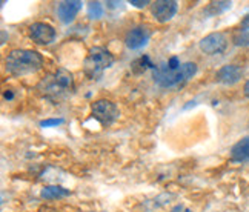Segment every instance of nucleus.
I'll use <instances>...</instances> for the list:
<instances>
[{
    "label": "nucleus",
    "mask_w": 249,
    "mask_h": 212,
    "mask_svg": "<svg viewBox=\"0 0 249 212\" xmlns=\"http://www.w3.org/2000/svg\"><path fill=\"white\" fill-rule=\"evenodd\" d=\"M37 91L43 99L59 103L74 92V75L65 68L46 74L37 85Z\"/></svg>",
    "instance_id": "nucleus-1"
},
{
    "label": "nucleus",
    "mask_w": 249,
    "mask_h": 212,
    "mask_svg": "<svg viewBox=\"0 0 249 212\" xmlns=\"http://www.w3.org/2000/svg\"><path fill=\"white\" fill-rule=\"evenodd\" d=\"M43 55L33 50H13L5 59L6 71L16 77L36 74L43 68Z\"/></svg>",
    "instance_id": "nucleus-2"
},
{
    "label": "nucleus",
    "mask_w": 249,
    "mask_h": 212,
    "mask_svg": "<svg viewBox=\"0 0 249 212\" xmlns=\"http://www.w3.org/2000/svg\"><path fill=\"white\" fill-rule=\"evenodd\" d=\"M196 74H197V65L194 62L181 63L180 68L177 70H171L166 63L152 68V79L161 88H174V86H178L188 82L189 79H193Z\"/></svg>",
    "instance_id": "nucleus-3"
},
{
    "label": "nucleus",
    "mask_w": 249,
    "mask_h": 212,
    "mask_svg": "<svg viewBox=\"0 0 249 212\" xmlns=\"http://www.w3.org/2000/svg\"><path fill=\"white\" fill-rule=\"evenodd\" d=\"M114 65V55L103 46H94L88 51L85 63H83V72L89 80H99L103 72L109 70Z\"/></svg>",
    "instance_id": "nucleus-4"
},
{
    "label": "nucleus",
    "mask_w": 249,
    "mask_h": 212,
    "mask_svg": "<svg viewBox=\"0 0 249 212\" xmlns=\"http://www.w3.org/2000/svg\"><path fill=\"white\" fill-rule=\"evenodd\" d=\"M91 115L92 119L97 120L102 126H109L114 122L119 119V108L117 105L107 100V99H100V100H95L91 106Z\"/></svg>",
    "instance_id": "nucleus-5"
},
{
    "label": "nucleus",
    "mask_w": 249,
    "mask_h": 212,
    "mask_svg": "<svg viewBox=\"0 0 249 212\" xmlns=\"http://www.w3.org/2000/svg\"><path fill=\"white\" fill-rule=\"evenodd\" d=\"M198 48H200V51L208 54V55L222 54L228 48V37L223 33L208 34L198 42Z\"/></svg>",
    "instance_id": "nucleus-6"
},
{
    "label": "nucleus",
    "mask_w": 249,
    "mask_h": 212,
    "mask_svg": "<svg viewBox=\"0 0 249 212\" xmlns=\"http://www.w3.org/2000/svg\"><path fill=\"white\" fill-rule=\"evenodd\" d=\"M55 30L45 22H36L30 26V37L33 38V42L37 45H51L55 40Z\"/></svg>",
    "instance_id": "nucleus-7"
},
{
    "label": "nucleus",
    "mask_w": 249,
    "mask_h": 212,
    "mask_svg": "<svg viewBox=\"0 0 249 212\" xmlns=\"http://www.w3.org/2000/svg\"><path fill=\"white\" fill-rule=\"evenodd\" d=\"M177 9H178V3L176 0H157V2H152L151 5V13L156 20L160 23L169 22L177 14Z\"/></svg>",
    "instance_id": "nucleus-8"
},
{
    "label": "nucleus",
    "mask_w": 249,
    "mask_h": 212,
    "mask_svg": "<svg viewBox=\"0 0 249 212\" xmlns=\"http://www.w3.org/2000/svg\"><path fill=\"white\" fill-rule=\"evenodd\" d=\"M151 33L146 26H134L132 30H129L124 35V45L129 50H140V48L146 46L149 42Z\"/></svg>",
    "instance_id": "nucleus-9"
},
{
    "label": "nucleus",
    "mask_w": 249,
    "mask_h": 212,
    "mask_svg": "<svg viewBox=\"0 0 249 212\" xmlns=\"http://www.w3.org/2000/svg\"><path fill=\"white\" fill-rule=\"evenodd\" d=\"M82 6L83 3L80 0H63V2L57 5V17H59V20L62 23L70 25L80 13Z\"/></svg>",
    "instance_id": "nucleus-10"
},
{
    "label": "nucleus",
    "mask_w": 249,
    "mask_h": 212,
    "mask_svg": "<svg viewBox=\"0 0 249 212\" xmlns=\"http://www.w3.org/2000/svg\"><path fill=\"white\" fill-rule=\"evenodd\" d=\"M242 77L243 70L238 65H225L217 71L215 80L222 85H235L237 82H240Z\"/></svg>",
    "instance_id": "nucleus-11"
},
{
    "label": "nucleus",
    "mask_w": 249,
    "mask_h": 212,
    "mask_svg": "<svg viewBox=\"0 0 249 212\" xmlns=\"http://www.w3.org/2000/svg\"><path fill=\"white\" fill-rule=\"evenodd\" d=\"M232 42L235 46H248L249 45V13L242 18V22L234 30Z\"/></svg>",
    "instance_id": "nucleus-12"
},
{
    "label": "nucleus",
    "mask_w": 249,
    "mask_h": 212,
    "mask_svg": "<svg viewBox=\"0 0 249 212\" xmlns=\"http://www.w3.org/2000/svg\"><path fill=\"white\" fill-rule=\"evenodd\" d=\"M231 160L235 163L249 161V136L238 140L231 149Z\"/></svg>",
    "instance_id": "nucleus-13"
},
{
    "label": "nucleus",
    "mask_w": 249,
    "mask_h": 212,
    "mask_svg": "<svg viewBox=\"0 0 249 212\" xmlns=\"http://www.w3.org/2000/svg\"><path fill=\"white\" fill-rule=\"evenodd\" d=\"M71 195L70 189H65L63 186L59 185H48L40 191V197L45 200H57V198H65Z\"/></svg>",
    "instance_id": "nucleus-14"
},
{
    "label": "nucleus",
    "mask_w": 249,
    "mask_h": 212,
    "mask_svg": "<svg viewBox=\"0 0 249 212\" xmlns=\"http://www.w3.org/2000/svg\"><path fill=\"white\" fill-rule=\"evenodd\" d=\"M103 13H105V8H103V3L100 2H89L88 3V17L89 18H100L103 17Z\"/></svg>",
    "instance_id": "nucleus-15"
},
{
    "label": "nucleus",
    "mask_w": 249,
    "mask_h": 212,
    "mask_svg": "<svg viewBox=\"0 0 249 212\" xmlns=\"http://www.w3.org/2000/svg\"><path fill=\"white\" fill-rule=\"evenodd\" d=\"M209 8H214L213 14H218V13L225 11V9L231 8V2H213L209 5Z\"/></svg>",
    "instance_id": "nucleus-16"
},
{
    "label": "nucleus",
    "mask_w": 249,
    "mask_h": 212,
    "mask_svg": "<svg viewBox=\"0 0 249 212\" xmlns=\"http://www.w3.org/2000/svg\"><path fill=\"white\" fill-rule=\"evenodd\" d=\"M63 119H46L40 122L42 128H51V126H59V124H63Z\"/></svg>",
    "instance_id": "nucleus-17"
},
{
    "label": "nucleus",
    "mask_w": 249,
    "mask_h": 212,
    "mask_svg": "<svg viewBox=\"0 0 249 212\" xmlns=\"http://www.w3.org/2000/svg\"><path fill=\"white\" fill-rule=\"evenodd\" d=\"M149 3H151L149 0H143V2H142V0H131V2H129V5L136 6V8H145V6H148Z\"/></svg>",
    "instance_id": "nucleus-18"
},
{
    "label": "nucleus",
    "mask_w": 249,
    "mask_h": 212,
    "mask_svg": "<svg viewBox=\"0 0 249 212\" xmlns=\"http://www.w3.org/2000/svg\"><path fill=\"white\" fill-rule=\"evenodd\" d=\"M171 212H191V209L185 208L183 205H178V206H176L174 209H172Z\"/></svg>",
    "instance_id": "nucleus-19"
},
{
    "label": "nucleus",
    "mask_w": 249,
    "mask_h": 212,
    "mask_svg": "<svg viewBox=\"0 0 249 212\" xmlns=\"http://www.w3.org/2000/svg\"><path fill=\"white\" fill-rule=\"evenodd\" d=\"M3 97H5V99H9V100H11V99H13V92L6 89V91H5V94H3Z\"/></svg>",
    "instance_id": "nucleus-20"
},
{
    "label": "nucleus",
    "mask_w": 249,
    "mask_h": 212,
    "mask_svg": "<svg viewBox=\"0 0 249 212\" xmlns=\"http://www.w3.org/2000/svg\"><path fill=\"white\" fill-rule=\"evenodd\" d=\"M245 95H246V97L249 99V80L245 83Z\"/></svg>",
    "instance_id": "nucleus-21"
}]
</instances>
